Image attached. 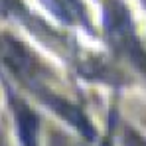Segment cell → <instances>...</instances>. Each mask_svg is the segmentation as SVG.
Returning <instances> with one entry per match:
<instances>
[{"mask_svg":"<svg viewBox=\"0 0 146 146\" xmlns=\"http://www.w3.org/2000/svg\"><path fill=\"white\" fill-rule=\"evenodd\" d=\"M0 146H4V144H2V140H0Z\"/></svg>","mask_w":146,"mask_h":146,"instance_id":"5","label":"cell"},{"mask_svg":"<svg viewBox=\"0 0 146 146\" xmlns=\"http://www.w3.org/2000/svg\"><path fill=\"white\" fill-rule=\"evenodd\" d=\"M103 146H113V144H111V138H107V140L103 142Z\"/></svg>","mask_w":146,"mask_h":146,"instance_id":"3","label":"cell"},{"mask_svg":"<svg viewBox=\"0 0 146 146\" xmlns=\"http://www.w3.org/2000/svg\"><path fill=\"white\" fill-rule=\"evenodd\" d=\"M12 111L18 122V132H20V140L24 146H38V117L34 115V111L26 105L24 101L12 97Z\"/></svg>","mask_w":146,"mask_h":146,"instance_id":"2","label":"cell"},{"mask_svg":"<svg viewBox=\"0 0 146 146\" xmlns=\"http://www.w3.org/2000/svg\"><path fill=\"white\" fill-rule=\"evenodd\" d=\"M105 30L113 44V48L124 53L130 61H134L138 67L146 69V53L134 36L132 20L128 14V8L121 0H109L105 6Z\"/></svg>","mask_w":146,"mask_h":146,"instance_id":"1","label":"cell"},{"mask_svg":"<svg viewBox=\"0 0 146 146\" xmlns=\"http://www.w3.org/2000/svg\"><path fill=\"white\" fill-rule=\"evenodd\" d=\"M140 146H146V144H144V142H142V140H140Z\"/></svg>","mask_w":146,"mask_h":146,"instance_id":"4","label":"cell"}]
</instances>
